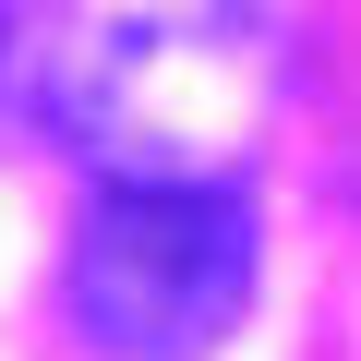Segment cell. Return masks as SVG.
Returning a JSON list of instances; mask_svg holds the SVG:
<instances>
[{"mask_svg": "<svg viewBox=\"0 0 361 361\" xmlns=\"http://www.w3.org/2000/svg\"><path fill=\"white\" fill-rule=\"evenodd\" d=\"M289 85V0H97L49 61V109L121 180H217Z\"/></svg>", "mask_w": 361, "mask_h": 361, "instance_id": "obj_1", "label": "cell"}, {"mask_svg": "<svg viewBox=\"0 0 361 361\" xmlns=\"http://www.w3.org/2000/svg\"><path fill=\"white\" fill-rule=\"evenodd\" d=\"M61 289L109 361H205L253 301V205L229 180H121L85 217Z\"/></svg>", "mask_w": 361, "mask_h": 361, "instance_id": "obj_2", "label": "cell"}]
</instances>
